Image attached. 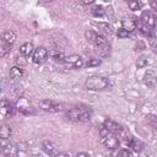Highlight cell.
Wrapping results in <instances>:
<instances>
[{"label":"cell","mask_w":157,"mask_h":157,"mask_svg":"<svg viewBox=\"0 0 157 157\" xmlns=\"http://www.w3.org/2000/svg\"><path fill=\"white\" fill-rule=\"evenodd\" d=\"M66 117L72 121H88L92 118V110L87 105H75L66 112Z\"/></svg>","instance_id":"1"},{"label":"cell","mask_w":157,"mask_h":157,"mask_svg":"<svg viewBox=\"0 0 157 157\" xmlns=\"http://www.w3.org/2000/svg\"><path fill=\"white\" fill-rule=\"evenodd\" d=\"M109 85V80L107 77H103V76H97V75H93V76H90L86 78V82H85V86L87 90H91V91H101V90H104L107 88V86Z\"/></svg>","instance_id":"2"},{"label":"cell","mask_w":157,"mask_h":157,"mask_svg":"<svg viewBox=\"0 0 157 157\" xmlns=\"http://www.w3.org/2000/svg\"><path fill=\"white\" fill-rule=\"evenodd\" d=\"M93 45H94V48H96V52H97L102 58H107V56L110 55V52H112L110 44L108 43V40H107V38H105L104 36L98 34V37H97V39H96V42H94Z\"/></svg>","instance_id":"3"},{"label":"cell","mask_w":157,"mask_h":157,"mask_svg":"<svg viewBox=\"0 0 157 157\" xmlns=\"http://www.w3.org/2000/svg\"><path fill=\"white\" fill-rule=\"evenodd\" d=\"M101 137H102V142L104 144V146L109 150H115L119 146V139L115 134L108 132L104 128H101Z\"/></svg>","instance_id":"4"},{"label":"cell","mask_w":157,"mask_h":157,"mask_svg":"<svg viewBox=\"0 0 157 157\" xmlns=\"http://www.w3.org/2000/svg\"><path fill=\"white\" fill-rule=\"evenodd\" d=\"M140 22L152 29H155V26H156V16L153 12L148 11V10H145L142 11L141 13V17H140Z\"/></svg>","instance_id":"5"},{"label":"cell","mask_w":157,"mask_h":157,"mask_svg":"<svg viewBox=\"0 0 157 157\" xmlns=\"http://www.w3.org/2000/svg\"><path fill=\"white\" fill-rule=\"evenodd\" d=\"M48 50L44 47H38L32 54V60L34 64H43L48 58Z\"/></svg>","instance_id":"6"},{"label":"cell","mask_w":157,"mask_h":157,"mask_svg":"<svg viewBox=\"0 0 157 157\" xmlns=\"http://www.w3.org/2000/svg\"><path fill=\"white\" fill-rule=\"evenodd\" d=\"M39 107L40 109L49 112V113H54V112H59L61 109V105L58 104L56 102L52 101V99H43L39 102Z\"/></svg>","instance_id":"7"},{"label":"cell","mask_w":157,"mask_h":157,"mask_svg":"<svg viewBox=\"0 0 157 157\" xmlns=\"http://www.w3.org/2000/svg\"><path fill=\"white\" fill-rule=\"evenodd\" d=\"M121 26H123V29H125L126 32H132L134 29H136V27L139 26V20L134 16L131 17H125L123 21H121Z\"/></svg>","instance_id":"8"},{"label":"cell","mask_w":157,"mask_h":157,"mask_svg":"<svg viewBox=\"0 0 157 157\" xmlns=\"http://www.w3.org/2000/svg\"><path fill=\"white\" fill-rule=\"evenodd\" d=\"M1 153L4 157H16L17 153H18V147L12 145V144H4L2 141V145H1Z\"/></svg>","instance_id":"9"},{"label":"cell","mask_w":157,"mask_h":157,"mask_svg":"<svg viewBox=\"0 0 157 157\" xmlns=\"http://www.w3.org/2000/svg\"><path fill=\"white\" fill-rule=\"evenodd\" d=\"M42 150H43L47 155H49V156H52V157H55V156L59 153L56 145H55L54 142H52V141H43V144H42Z\"/></svg>","instance_id":"10"},{"label":"cell","mask_w":157,"mask_h":157,"mask_svg":"<svg viewBox=\"0 0 157 157\" xmlns=\"http://www.w3.org/2000/svg\"><path fill=\"white\" fill-rule=\"evenodd\" d=\"M13 112H15L13 104H12L9 99L4 98L2 102H1V114H2L4 117H10V115L13 114Z\"/></svg>","instance_id":"11"},{"label":"cell","mask_w":157,"mask_h":157,"mask_svg":"<svg viewBox=\"0 0 157 157\" xmlns=\"http://www.w3.org/2000/svg\"><path fill=\"white\" fill-rule=\"evenodd\" d=\"M64 61H65V63H66L69 66H72V67H76V69H80V67H82V65H83L82 59H81L80 56H77V55H70V56H65Z\"/></svg>","instance_id":"12"},{"label":"cell","mask_w":157,"mask_h":157,"mask_svg":"<svg viewBox=\"0 0 157 157\" xmlns=\"http://www.w3.org/2000/svg\"><path fill=\"white\" fill-rule=\"evenodd\" d=\"M17 108H18V110H20L22 114L28 115V114H31V113H32V107L29 105V103L27 102V99H26V98H23V97H21V98L18 99Z\"/></svg>","instance_id":"13"},{"label":"cell","mask_w":157,"mask_h":157,"mask_svg":"<svg viewBox=\"0 0 157 157\" xmlns=\"http://www.w3.org/2000/svg\"><path fill=\"white\" fill-rule=\"evenodd\" d=\"M128 145L131 147L132 151H135V152H137V153L141 152V151L144 150V147H145L144 142H142L141 140H139V139H135V137H131V139L129 140Z\"/></svg>","instance_id":"14"},{"label":"cell","mask_w":157,"mask_h":157,"mask_svg":"<svg viewBox=\"0 0 157 157\" xmlns=\"http://www.w3.org/2000/svg\"><path fill=\"white\" fill-rule=\"evenodd\" d=\"M34 48H33V44L32 43H25L20 47V53L22 56H29L31 54L34 53Z\"/></svg>","instance_id":"15"},{"label":"cell","mask_w":157,"mask_h":157,"mask_svg":"<svg viewBox=\"0 0 157 157\" xmlns=\"http://www.w3.org/2000/svg\"><path fill=\"white\" fill-rule=\"evenodd\" d=\"M49 56L52 58V59H54V60H63L64 61V59H65V56H64V53H63V50L59 48V47H55V48H53V49H50L49 50Z\"/></svg>","instance_id":"16"},{"label":"cell","mask_w":157,"mask_h":157,"mask_svg":"<svg viewBox=\"0 0 157 157\" xmlns=\"http://www.w3.org/2000/svg\"><path fill=\"white\" fill-rule=\"evenodd\" d=\"M10 77L13 81H20L23 77V70L21 67H18V66L11 67V70H10Z\"/></svg>","instance_id":"17"},{"label":"cell","mask_w":157,"mask_h":157,"mask_svg":"<svg viewBox=\"0 0 157 157\" xmlns=\"http://www.w3.org/2000/svg\"><path fill=\"white\" fill-rule=\"evenodd\" d=\"M2 40L12 45V44L15 43V40H16V34H15V32H13V31H10V29H9V31H5L4 34H2Z\"/></svg>","instance_id":"18"},{"label":"cell","mask_w":157,"mask_h":157,"mask_svg":"<svg viewBox=\"0 0 157 157\" xmlns=\"http://www.w3.org/2000/svg\"><path fill=\"white\" fill-rule=\"evenodd\" d=\"M93 25L97 26L104 34H112V32H113L110 25H108L107 22H93Z\"/></svg>","instance_id":"19"},{"label":"cell","mask_w":157,"mask_h":157,"mask_svg":"<svg viewBox=\"0 0 157 157\" xmlns=\"http://www.w3.org/2000/svg\"><path fill=\"white\" fill-rule=\"evenodd\" d=\"M11 134H12V131H11V128L4 124V125L1 126V129H0V137H1V140H6V139H10Z\"/></svg>","instance_id":"20"},{"label":"cell","mask_w":157,"mask_h":157,"mask_svg":"<svg viewBox=\"0 0 157 157\" xmlns=\"http://www.w3.org/2000/svg\"><path fill=\"white\" fill-rule=\"evenodd\" d=\"M85 37H86V39H87V42H88V43L94 44V42H96L97 37H98V33H97L96 31L88 29V31H86V32H85Z\"/></svg>","instance_id":"21"},{"label":"cell","mask_w":157,"mask_h":157,"mask_svg":"<svg viewBox=\"0 0 157 157\" xmlns=\"http://www.w3.org/2000/svg\"><path fill=\"white\" fill-rule=\"evenodd\" d=\"M145 120H146V123H147L152 129L157 130V117H156V115H153V114H147V115L145 117Z\"/></svg>","instance_id":"22"},{"label":"cell","mask_w":157,"mask_h":157,"mask_svg":"<svg viewBox=\"0 0 157 157\" xmlns=\"http://www.w3.org/2000/svg\"><path fill=\"white\" fill-rule=\"evenodd\" d=\"M91 12H92V15L96 16V17H102V16L105 13L103 6H101V5H94V6L91 9Z\"/></svg>","instance_id":"23"},{"label":"cell","mask_w":157,"mask_h":157,"mask_svg":"<svg viewBox=\"0 0 157 157\" xmlns=\"http://www.w3.org/2000/svg\"><path fill=\"white\" fill-rule=\"evenodd\" d=\"M11 44H9V43H6V42H4V40H1V47H0V55L4 58V56H6L9 53H10V50H11Z\"/></svg>","instance_id":"24"},{"label":"cell","mask_w":157,"mask_h":157,"mask_svg":"<svg viewBox=\"0 0 157 157\" xmlns=\"http://www.w3.org/2000/svg\"><path fill=\"white\" fill-rule=\"evenodd\" d=\"M145 82L148 85V86H153L155 85V82H156V76H155V74L153 72H147L146 75H145Z\"/></svg>","instance_id":"25"},{"label":"cell","mask_w":157,"mask_h":157,"mask_svg":"<svg viewBox=\"0 0 157 157\" xmlns=\"http://www.w3.org/2000/svg\"><path fill=\"white\" fill-rule=\"evenodd\" d=\"M11 91H12V93H13V94H16L18 98H21V97H22V93H23V88H22V86H21L20 83H16V85H13V86H12V88H11Z\"/></svg>","instance_id":"26"},{"label":"cell","mask_w":157,"mask_h":157,"mask_svg":"<svg viewBox=\"0 0 157 157\" xmlns=\"http://www.w3.org/2000/svg\"><path fill=\"white\" fill-rule=\"evenodd\" d=\"M130 10H140L142 7V2L141 1H137V0H132V1H129L128 2Z\"/></svg>","instance_id":"27"},{"label":"cell","mask_w":157,"mask_h":157,"mask_svg":"<svg viewBox=\"0 0 157 157\" xmlns=\"http://www.w3.org/2000/svg\"><path fill=\"white\" fill-rule=\"evenodd\" d=\"M148 43H150L151 49H152L155 53H157V38H156V37H151V38L148 39Z\"/></svg>","instance_id":"28"},{"label":"cell","mask_w":157,"mask_h":157,"mask_svg":"<svg viewBox=\"0 0 157 157\" xmlns=\"http://www.w3.org/2000/svg\"><path fill=\"white\" fill-rule=\"evenodd\" d=\"M147 65V59H145V58H139L137 60H136V66L139 67V69H142V67H145Z\"/></svg>","instance_id":"29"},{"label":"cell","mask_w":157,"mask_h":157,"mask_svg":"<svg viewBox=\"0 0 157 157\" xmlns=\"http://www.w3.org/2000/svg\"><path fill=\"white\" fill-rule=\"evenodd\" d=\"M101 65V60L99 59H96V58H91L88 61H87V66L91 67V66H98Z\"/></svg>","instance_id":"30"},{"label":"cell","mask_w":157,"mask_h":157,"mask_svg":"<svg viewBox=\"0 0 157 157\" xmlns=\"http://www.w3.org/2000/svg\"><path fill=\"white\" fill-rule=\"evenodd\" d=\"M117 34H118V37H119V38H126V37L129 36V32H126L125 29L120 28V29L118 31V33H117Z\"/></svg>","instance_id":"31"},{"label":"cell","mask_w":157,"mask_h":157,"mask_svg":"<svg viewBox=\"0 0 157 157\" xmlns=\"http://www.w3.org/2000/svg\"><path fill=\"white\" fill-rule=\"evenodd\" d=\"M119 155H120V157H131V152H130V151H128L126 148L120 150Z\"/></svg>","instance_id":"32"},{"label":"cell","mask_w":157,"mask_h":157,"mask_svg":"<svg viewBox=\"0 0 157 157\" xmlns=\"http://www.w3.org/2000/svg\"><path fill=\"white\" fill-rule=\"evenodd\" d=\"M150 5H151L152 10H155V12L157 13V0H152V1H150Z\"/></svg>","instance_id":"33"},{"label":"cell","mask_w":157,"mask_h":157,"mask_svg":"<svg viewBox=\"0 0 157 157\" xmlns=\"http://www.w3.org/2000/svg\"><path fill=\"white\" fill-rule=\"evenodd\" d=\"M23 59H25V56H18V58H17V60H16V63H17V64H20V65H25L27 61H26V60H23Z\"/></svg>","instance_id":"34"},{"label":"cell","mask_w":157,"mask_h":157,"mask_svg":"<svg viewBox=\"0 0 157 157\" xmlns=\"http://www.w3.org/2000/svg\"><path fill=\"white\" fill-rule=\"evenodd\" d=\"M55 157H69V155H67V153H65V152H59Z\"/></svg>","instance_id":"35"},{"label":"cell","mask_w":157,"mask_h":157,"mask_svg":"<svg viewBox=\"0 0 157 157\" xmlns=\"http://www.w3.org/2000/svg\"><path fill=\"white\" fill-rule=\"evenodd\" d=\"M76 157H90L86 152H80V153H77V156Z\"/></svg>","instance_id":"36"},{"label":"cell","mask_w":157,"mask_h":157,"mask_svg":"<svg viewBox=\"0 0 157 157\" xmlns=\"http://www.w3.org/2000/svg\"><path fill=\"white\" fill-rule=\"evenodd\" d=\"M93 1L92 0H88V1H82V4H85V5H87V4H92Z\"/></svg>","instance_id":"37"}]
</instances>
